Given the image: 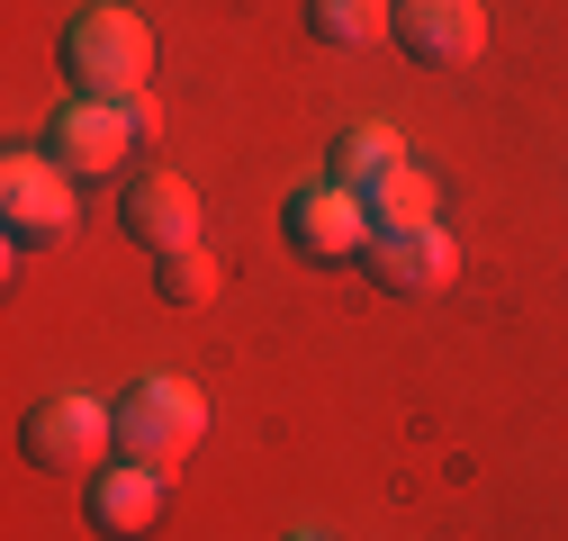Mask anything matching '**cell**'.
Listing matches in <instances>:
<instances>
[{
	"mask_svg": "<svg viewBox=\"0 0 568 541\" xmlns=\"http://www.w3.org/2000/svg\"><path fill=\"white\" fill-rule=\"evenodd\" d=\"M63 73L82 82V100H135L154 73V28L135 10H118V0H100V10H82L63 28Z\"/></svg>",
	"mask_w": 568,
	"mask_h": 541,
	"instance_id": "6da1fadb",
	"label": "cell"
},
{
	"mask_svg": "<svg viewBox=\"0 0 568 541\" xmlns=\"http://www.w3.org/2000/svg\"><path fill=\"white\" fill-rule=\"evenodd\" d=\"M163 118L154 100L135 91V100H73V109H54V135H45V154L73 172V181H100L126 163V145H154Z\"/></svg>",
	"mask_w": 568,
	"mask_h": 541,
	"instance_id": "7a4b0ae2",
	"label": "cell"
},
{
	"mask_svg": "<svg viewBox=\"0 0 568 541\" xmlns=\"http://www.w3.org/2000/svg\"><path fill=\"white\" fill-rule=\"evenodd\" d=\"M118 442V416L100 397H37L28 406V425H19V451L28 469H45V479H100V451Z\"/></svg>",
	"mask_w": 568,
	"mask_h": 541,
	"instance_id": "3957f363",
	"label": "cell"
},
{
	"mask_svg": "<svg viewBox=\"0 0 568 541\" xmlns=\"http://www.w3.org/2000/svg\"><path fill=\"white\" fill-rule=\"evenodd\" d=\"M118 451L126 460H154V469H172L181 451H199V433H207V406H199V388H181V379H135L118 406Z\"/></svg>",
	"mask_w": 568,
	"mask_h": 541,
	"instance_id": "277c9868",
	"label": "cell"
},
{
	"mask_svg": "<svg viewBox=\"0 0 568 541\" xmlns=\"http://www.w3.org/2000/svg\"><path fill=\"white\" fill-rule=\"evenodd\" d=\"M0 217H10V244L19 253H45L73 235V172L54 154H10L0 163Z\"/></svg>",
	"mask_w": 568,
	"mask_h": 541,
	"instance_id": "5b68a950",
	"label": "cell"
},
{
	"mask_svg": "<svg viewBox=\"0 0 568 541\" xmlns=\"http://www.w3.org/2000/svg\"><path fill=\"white\" fill-rule=\"evenodd\" d=\"M280 235H290V253H307V262H362L379 226H371V208L343 181H316V190H290Z\"/></svg>",
	"mask_w": 568,
	"mask_h": 541,
	"instance_id": "8992f818",
	"label": "cell"
},
{
	"mask_svg": "<svg viewBox=\"0 0 568 541\" xmlns=\"http://www.w3.org/2000/svg\"><path fill=\"white\" fill-rule=\"evenodd\" d=\"M362 270H371V289H388V298H443L460 280V244L443 226H388V235H371Z\"/></svg>",
	"mask_w": 568,
	"mask_h": 541,
	"instance_id": "52a82bcc",
	"label": "cell"
},
{
	"mask_svg": "<svg viewBox=\"0 0 568 541\" xmlns=\"http://www.w3.org/2000/svg\"><path fill=\"white\" fill-rule=\"evenodd\" d=\"M163 469L154 460H109L100 479L82 488V514H91V532L100 541H145L154 523H163Z\"/></svg>",
	"mask_w": 568,
	"mask_h": 541,
	"instance_id": "ba28073f",
	"label": "cell"
},
{
	"mask_svg": "<svg viewBox=\"0 0 568 541\" xmlns=\"http://www.w3.org/2000/svg\"><path fill=\"white\" fill-rule=\"evenodd\" d=\"M118 217H126V235L145 244L154 262H163V253H190V244H199V190H190L181 172H135L126 198H118Z\"/></svg>",
	"mask_w": 568,
	"mask_h": 541,
	"instance_id": "9c48e42d",
	"label": "cell"
},
{
	"mask_svg": "<svg viewBox=\"0 0 568 541\" xmlns=\"http://www.w3.org/2000/svg\"><path fill=\"white\" fill-rule=\"evenodd\" d=\"M397 45L415 63H434V73H460V63H478V45H487V10L478 0H406L397 10Z\"/></svg>",
	"mask_w": 568,
	"mask_h": 541,
	"instance_id": "30bf717a",
	"label": "cell"
},
{
	"mask_svg": "<svg viewBox=\"0 0 568 541\" xmlns=\"http://www.w3.org/2000/svg\"><path fill=\"white\" fill-rule=\"evenodd\" d=\"M362 208H371L379 235H388V226H443V190H434V172H424V163H397V172L362 198Z\"/></svg>",
	"mask_w": 568,
	"mask_h": 541,
	"instance_id": "8fae6325",
	"label": "cell"
},
{
	"mask_svg": "<svg viewBox=\"0 0 568 541\" xmlns=\"http://www.w3.org/2000/svg\"><path fill=\"white\" fill-rule=\"evenodd\" d=\"M307 37L343 45V54H371L379 37H397V19H388V0H307Z\"/></svg>",
	"mask_w": 568,
	"mask_h": 541,
	"instance_id": "7c38bea8",
	"label": "cell"
},
{
	"mask_svg": "<svg viewBox=\"0 0 568 541\" xmlns=\"http://www.w3.org/2000/svg\"><path fill=\"white\" fill-rule=\"evenodd\" d=\"M397 163H406L397 126H343V145H334V181H343L352 198H371V190H379Z\"/></svg>",
	"mask_w": 568,
	"mask_h": 541,
	"instance_id": "4fadbf2b",
	"label": "cell"
},
{
	"mask_svg": "<svg viewBox=\"0 0 568 541\" xmlns=\"http://www.w3.org/2000/svg\"><path fill=\"white\" fill-rule=\"evenodd\" d=\"M154 289H163V307H207V298H217V262H207V244L163 253L154 262Z\"/></svg>",
	"mask_w": 568,
	"mask_h": 541,
	"instance_id": "5bb4252c",
	"label": "cell"
},
{
	"mask_svg": "<svg viewBox=\"0 0 568 541\" xmlns=\"http://www.w3.org/2000/svg\"><path fill=\"white\" fill-rule=\"evenodd\" d=\"M290 541H325V532H290Z\"/></svg>",
	"mask_w": 568,
	"mask_h": 541,
	"instance_id": "9a60e30c",
	"label": "cell"
}]
</instances>
